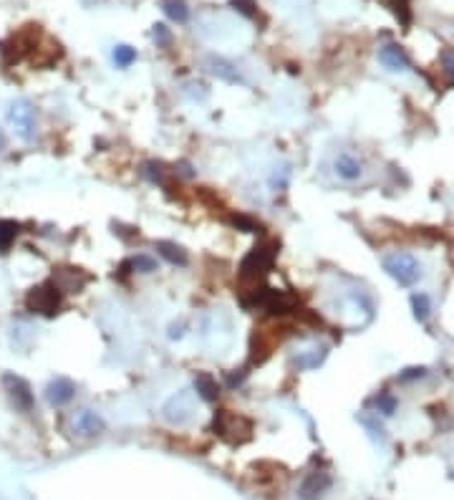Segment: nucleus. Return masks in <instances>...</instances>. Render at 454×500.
I'll list each match as a JSON object with an SVG mask.
<instances>
[{
    "label": "nucleus",
    "mask_w": 454,
    "mask_h": 500,
    "mask_svg": "<svg viewBox=\"0 0 454 500\" xmlns=\"http://www.w3.org/2000/svg\"><path fill=\"white\" fill-rule=\"evenodd\" d=\"M161 11L164 16L172 18L174 23H187L190 21V8L184 0H161Z\"/></svg>",
    "instance_id": "dca6fc26"
},
{
    "label": "nucleus",
    "mask_w": 454,
    "mask_h": 500,
    "mask_svg": "<svg viewBox=\"0 0 454 500\" xmlns=\"http://www.w3.org/2000/svg\"><path fill=\"white\" fill-rule=\"evenodd\" d=\"M18 230H21V225L16 220H0V253H6L8 248L13 245Z\"/></svg>",
    "instance_id": "f3484780"
},
{
    "label": "nucleus",
    "mask_w": 454,
    "mask_h": 500,
    "mask_svg": "<svg viewBox=\"0 0 454 500\" xmlns=\"http://www.w3.org/2000/svg\"><path fill=\"white\" fill-rule=\"evenodd\" d=\"M273 260H276V243H258L240 263V273L237 276H240L242 291L255 294L258 286H263L265 276L271 273Z\"/></svg>",
    "instance_id": "f257e3e1"
},
{
    "label": "nucleus",
    "mask_w": 454,
    "mask_h": 500,
    "mask_svg": "<svg viewBox=\"0 0 454 500\" xmlns=\"http://www.w3.org/2000/svg\"><path fill=\"white\" fill-rule=\"evenodd\" d=\"M379 61L389 71H407L409 66H412L407 51H404L402 46H397V43H386V46H381L379 48Z\"/></svg>",
    "instance_id": "6e6552de"
},
{
    "label": "nucleus",
    "mask_w": 454,
    "mask_h": 500,
    "mask_svg": "<svg viewBox=\"0 0 454 500\" xmlns=\"http://www.w3.org/2000/svg\"><path fill=\"white\" fill-rule=\"evenodd\" d=\"M3 384H6L8 397L16 404L18 412H23V414L33 412V391H30L28 382L16 377V374H6V377H3Z\"/></svg>",
    "instance_id": "20e7f679"
},
{
    "label": "nucleus",
    "mask_w": 454,
    "mask_h": 500,
    "mask_svg": "<svg viewBox=\"0 0 454 500\" xmlns=\"http://www.w3.org/2000/svg\"><path fill=\"white\" fill-rule=\"evenodd\" d=\"M152 35H154L157 46H161V48H167L169 43H172V33H169V28L164 23H157L154 30H152Z\"/></svg>",
    "instance_id": "4be33fe9"
},
{
    "label": "nucleus",
    "mask_w": 454,
    "mask_h": 500,
    "mask_svg": "<svg viewBox=\"0 0 454 500\" xmlns=\"http://www.w3.org/2000/svg\"><path fill=\"white\" fill-rule=\"evenodd\" d=\"M8 119L11 124L18 129V134L23 139H33V132H35V109L30 106L28 101H16L8 111Z\"/></svg>",
    "instance_id": "39448f33"
},
{
    "label": "nucleus",
    "mask_w": 454,
    "mask_h": 500,
    "mask_svg": "<svg viewBox=\"0 0 454 500\" xmlns=\"http://www.w3.org/2000/svg\"><path fill=\"white\" fill-rule=\"evenodd\" d=\"M442 71L447 76V87H454V48L442 51Z\"/></svg>",
    "instance_id": "aec40b11"
},
{
    "label": "nucleus",
    "mask_w": 454,
    "mask_h": 500,
    "mask_svg": "<svg viewBox=\"0 0 454 500\" xmlns=\"http://www.w3.org/2000/svg\"><path fill=\"white\" fill-rule=\"evenodd\" d=\"M28 306L38 313H46V316H53L61 306V294H58L56 286H40L33 288V294L28 296Z\"/></svg>",
    "instance_id": "423d86ee"
},
{
    "label": "nucleus",
    "mask_w": 454,
    "mask_h": 500,
    "mask_svg": "<svg viewBox=\"0 0 454 500\" xmlns=\"http://www.w3.org/2000/svg\"><path fill=\"white\" fill-rule=\"evenodd\" d=\"M376 409H379L381 414H394L397 399L391 397V394H379V397H376Z\"/></svg>",
    "instance_id": "b1692460"
},
{
    "label": "nucleus",
    "mask_w": 454,
    "mask_h": 500,
    "mask_svg": "<svg viewBox=\"0 0 454 500\" xmlns=\"http://www.w3.org/2000/svg\"><path fill=\"white\" fill-rule=\"evenodd\" d=\"M74 430L81 437H93L98 432H104V420L96 412H91V409H81L74 417Z\"/></svg>",
    "instance_id": "9d476101"
},
{
    "label": "nucleus",
    "mask_w": 454,
    "mask_h": 500,
    "mask_svg": "<svg viewBox=\"0 0 454 500\" xmlns=\"http://www.w3.org/2000/svg\"><path fill=\"white\" fill-rule=\"evenodd\" d=\"M205 66H208V71L215 79H222V81H227V84H242V76L237 74L235 66H232L230 61H225V58L210 56L208 61H205Z\"/></svg>",
    "instance_id": "9b49d317"
},
{
    "label": "nucleus",
    "mask_w": 454,
    "mask_h": 500,
    "mask_svg": "<svg viewBox=\"0 0 454 500\" xmlns=\"http://www.w3.org/2000/svg\"><path fill=\"white\" fill-rule=\"evenodd\" d=\"M215 432L222 437L225 443L240 445V443H247L250 435H253V422L247 420V417H242V414L222 409V412L215 414Z\"/></svg>",
    "instance_id": "7ed1b4c3"
},
{
    "label": "nucleus",
    "mask_w": 454,
    "mask_h": 500,
    "mask_svg": "<svg viewBox=\"0 0 454 500\" xmlns=\"http://www.w3.org/2000/svg\"><path fill=\"white\" fill-rule=\"evenodd\" d=\"M424 374H426L424 367H409V369H404V372L399 374L397 379H399V382H412V379H421Z\"/></svg>",
    "instance_id": "393cba45"
},
{
    "label": "nucleus",
    "mask_w": 454,
    "mask_h": 500,
    "mask_svg": "<svg viewBox=\"0 0 454 500\" xmlns=\"http://www.w3.org/2000/svg\"><path fill=\"white\" fill-rule=\"evenodd\" d=\"M195 389L200 391V397L205 399V402H215V399H217V394H220L217 382H215L208 372H200L195 377Z\"/></svg>",
    "instance_id": "2eb2a0df"
},
{
    "label": "nucleus",
    "mask_w": 454,
    "mask_h": 500,
    "mask_svg": "<svg viewBox=\"0 0 454 500\" xmlns=\"http://www.w3.org/2000/svg\"><path fill=\"white\" fill-rule=\"evenodd\" d=\"M74 394H76V384L71 379H66V377H56L46 387V399L51 407H64V404H69L74 399Z\"/></svg>",
    "instance_id": "0eeeda50"
},
{
    "label": "nucleus",
    "mask_w": 454,
    "mask_h": 500,
    "mask_svg": "<svg viewBox=\"0 0 454 500\" xmlns=\"http://www.w3.org/2000/svg\"><path fill=\"white\" fill-rule=\"evenodd\" d=\"M326 357H328V349L326 346H313V349H305V351H300L298 357L293 359V367L295 369H318L323 362H326Z\"/></svg>",
    "instance_id": "f8f14e48"
},
{
    "label": "nucleus",
    "mask_w": 454,
    "mask_h": 500,
    "mask_svg": "<svg viewBox=\"0 0 454 500\" xmlns=\"http://www.w3.org/2000/svg\"><path fill=\"white\" fill-rule=\"evenodd\" d=\"M134 61H137V51H134L132 46H116L114 48V64L119 66V69H127V66H132Z\"/></svg>",
    "instance_id": "6ab92c4d"
},
{
    "label": "nucleus",
    "mask_w": 454,
    "mask_h": 500,
    "mask_svg": "<svg viewBox=\"0 0 454 500\" xmlns=\"http://www.w3.org/2000/svg\"><path fill=\"white\" fill-rule=\"evenodd\" d=\"M331 488V475L328 472H311L300 485V498L303 500H318L326 490Z\"/></svg>",
    "instance_id": "1a4fd4ad"
},
{
    "label": "nucleus",
    "mask_w": 454,
    "mask_h": 500,
    "mask_svg": "<svg viewBox=\"0 0 454 500\" xmlns=\"http://www.w3.org/2000/svg\"><path fill=\"white\" fill-rule=\"evenodd\" d=\"M381 268H384L386 273L404 288L414 286V283H419V278H421L419 260H416L412 253H404V250L386 253L384 258H381Z\"/></svg>",
    "instance_id": "f03ea898"
},
{
    "label": "nucleus",
    "mask_w": 454,
    "mask_h": 500,
    "mask_svg": "<svg viewBox=\"0 0 454 500\" xmlns=\"http://www.w3.org/2000/svg\"><path fill=\"white\" fill-rule=\"evenodd\" d=\"M129 265H132L134 270H139V273H152V270H157L154 258H149V255H137Z\"/></svg>",
    "instance_id": "5701e85b"
},
{
    "label": "nucleus",
    "mask_w": 454,
    "mask_h": 500,
    "mask_svg": "<svg viewBox=\"0 0 454 500\" xmlns=\"http://www.w3.org/2000/svg\"><path fill=\"white\" fill-rule=\"evenodd\" d=\"M6 150V134H3V129H0V152Z\"/></svg>",
    "instance_id": "a878e982"
},
{
    "label": "nucleus",
    "mask_w": 454,
    "mask_h": 500,
    "mask_svg": "<svg viewBox=\"0 0 454 500\" xmlns=\"http://www.w3.org/2000/svg\"><path fill=\"white\" fill-rule=\"evenodd\" d=\"M412 309H414V318L419 323L429 321L431 301H429V296H426V294H414V296H412Z\"/></svg>",
    "instance_id": "a211bd4d"
},
{
    "label": "nucleus",
    "mask_w": 454,
    "mask_h": 500,
    "mask_svg": "<svg viewBox=\"0 0 454 500\" xmlns=\"http://www.w3.org/2000/svg\"><path fill=\"white\" fill-rule=\"evenodd\" d=\"M336 174L348 179V182H353V179L361 177V162L353 160L351 155H341L339 160H336Z\"/></svg>",
    "instance_id": "4468645a"
},
{
    "label": "nucleus",
    "mask_w": 454,
    "mask_h": 500,
    "mask_svg": "<svg viewBox=\"0 0 454 500\" xmlns=\"http://www.w3.org/2000/svg\"><path fill=\"white\" fill-rule=\"evenodd\" d=\"M230 6L235 11H240L245 18H258V6H255V0H230Z\"/></svg>",
    "instance_id": "412c9836"
},
{
    "label": "nucleus",
    "mask_w": 454,
    "mask_h": 500,
    "mask_svg": "<svg viewBox=\"0 0 454 500\" xmlns=\"http://www.w3.org/2000/svg\"><path fill=\"white\" fill-rule=\"evenodd\" d=\"M157 253H159L161 258L167 260V263H172V265H187L190 263V258H187V253H184V248L177 245V243L159 240L157 243Z\"/></svg>",
    "instance_id": "ddd939ff"
}]
</instances>
